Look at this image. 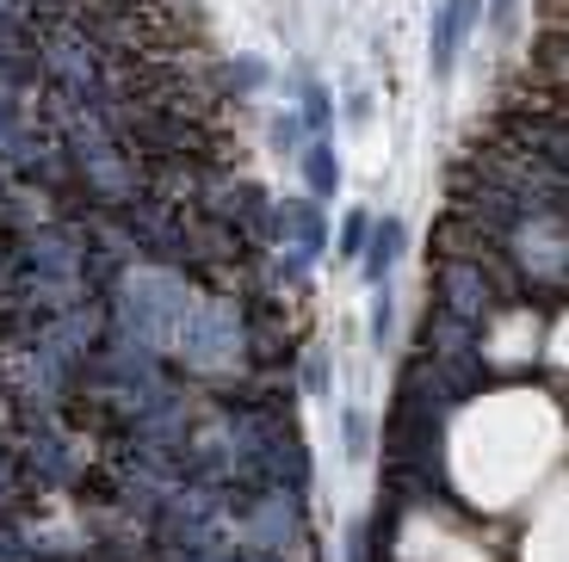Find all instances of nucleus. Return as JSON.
Segmentation results:
<instances>
[{
	"label": "nucleus",
	"mask_w": 569,
	"mask_h": 562,
	"mask_svg": "<svg viewBox=\"0 0 569 562\" xmlns=\"http://www.w3.org/2000/svg\"><path fill=\"white\" fill-rule=\"evenodd\" d=\"M366 229H371V217H366V211L347 217V223H341V253H359V248H366Z\"/></svg>",
	"instance_id": "nucleus-6"
},
{
	"label": "nucleus",
	"mask_w": 569,
	"mask_h": 562,
	"mask_svg": "<svg viewBox=\"0 0 569 562\" xmlns=\"http://www.w3.org/2000/svg\"><path fill=\"white\" fill-rule=\"evenodd\" d=\"M298 118H279V124H272V137H279V149H298Z\"/></svg>",
	"instance_id": "nucleus-8"
},
{
	"label": "nucleus",
	"mask_w": 569,
	"mask_h": 562,
	"mask_svg": "<svg viewBox=\"0 0 569 562\" xmlns=\"http://www.w3.org/2000/svg\"><path fill=\"white\" fill-rule=\"evenodd\" d=\"M402 241H409V235H402L397 217H385L378 229H366V248H359V253H366V272H371V279H385V272H390V260L402 253Z\"/></svg>",
	"instance_id": "nucleus-2"
},
{
	"label": "nucleus",
	"mask_w": 569,
	"mask_h": 562,
	"mask_svg": "<svg viewBox=\"0 0 569 562\" xmlns=\"http://www.w3.org/2000/svg\"><path fill=\"white\" fill-rule=\"evenodd\" d=\"M303 118H310V130H322V124H328V99H322V87H303Z\"/></svg>",
	"instance_id": "nucleus-7"
},
{
	"label": "nucleus",
	"mask_w": 569,
	"mask_h": 562,
	"mask_svg": "<svg viewBox=\"0 0 569 562\" xmlns=\"http://www.w3.org/2000/svg\"><path fill=\"white\" fill-rule=\"evenodd\" d=\"M223 81H229V93H254V87L267 81V62H260V57H236L223 69Z\"/></svg>",
	"instance_id": "nucleus-5"
},
{
	"label": "nucleus",
	"mask_w": 569,
	"mask_h": 562,
	"mask_svg": "<svg viewBox=\"0 0 569 562\" xmlns=\"http://www.w3.org/2000/svg\"><path fill=\"white\" fill-rule=\"evenodd\" d=\"M272 223H279V229H291V241H298L303 253H316V248H322V217H316V204H303V198L279 204V211H272Z\"/></svg>",
	"instance_id": "nucleus-3"
},
{
	"label": "nucleus",
	"mask_w": 569,
	"mask_h": 562,
	"mask_svg": "<svg viewBox=\"0 0 569 562\" xmlns=\"http://www.w3.org/2000/svg\"><path fill=\"white\" fill-rule=\"evenodd\" d=\"M513 7H520V0H489V19H496V26L508 31V26H513Z\"/></svg>",
	"instance_id": "nucleus-9"
},
{
	"label": "nucleus",
	"mask_w": 569,
	"mask_h": 562,
	"mask_svg": "<svg viewBox=\"0 0 569 562\" xmlns=\"http://www.w3.org/2000/svg\"><path fill=\"white\" fill-rule=\"evenodd\" d=\"M303 185H310V198H328L341 185V161H335L328 142H310V149H303Z\"/></svg>",
	"instance_id": "nucleus-4"
},
{
	"label": "nucleus",
	"mask_w": 569,
	"mask_h": 562,
	"mask_svg": "<svg viewBox=\"0 0 569 562\" xmlns=\"http://www.w3.org/2000/svg\"><path fill=\"white\" fill-rule=\"evenodd\" d=\"M477 13H483V0H446V7H440V19H433V69H440V74H452L458 50L470 43Z\"/></svg>",
	"instance_id": "nucleus-1"
}]
</instances>
